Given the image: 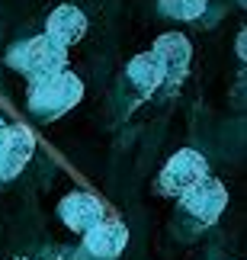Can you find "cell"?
Instances as JSON below:
<instances>
[{
  "label": "cell",
  "mask_w": 247,
  "mask_h": 260,
  "mask_svg": "<svg viewBox=\"0 0 247 260\" xmlns=\"http://www.w3.org/2000/svg\"><path fill=\"white\" fill-rule=\"evenodd\" d=\"M58 215L74 232H90L96 222H103V203L93 193H67L58 206Z\"/></svg>",
  "instance_id": "52a82bcc"
},
{
  "label": "cell",
  "mask_w": 247,
  "mask_h": 260,
  "mask_svg": "<svg viewBox=\"0 0 247 260\" xmlns=\"http://www.w3.org/2000/svg\"><path fill=\"white\" fill-rule=\"evenodd\" d=\"M205 177H209L205 157L199 151H193V148H183V151H177L161 171V189H167V193H173V196H183L186 189L202 183Z\"/></svg>",
  "instance_id": "3957f363"
},
{
  "label": "cell",
  "mask_w": 247,
  "mask_h": 260,
  "mask_svg": "<svg viewBox=\"0 0 247 260\" xmlns=\"http://www.w3.org/2000/svg\"><path fill=\"white\" fill-rule=\"evenodd\" d=\"M87 32V16L84 10H77L74 4H61L52 10V16H48V26H45V36H52L58 45H74L81 42Z\"/></svg>",
  "instance_id": "9c48e42d"
},
{
  "label": "cell",
  "mask_w": 247,
  "mask_h": 260,
  "mask_svg": "<svg viewBox=\"0 0 247 260\" xmlns=\"http://www.w3.org/2000/svg\"><path fill=\"white\" fill-rule=\"evenodd\" d=\"M128 81H132L138 90H145V93L157 90L164 84V71H161V64H157V58L151 52L135 55L132 61H128Z\"/></svg>",
  "instance_id": "30bf717a"
},
{
  "label": "cell",
  "mask_w": 247,
  "mask_h": 260,
  "mask_svg": "<svg viewBox=\"0 0 247 260\" xmlns=\"http://www.w3.org/2000/svg\"><path fill=\"white\" fill-rule=\"evenodd\" d=\"M4 125H7V122H4V116H0V128H4Z\"/></svg>",
  "instance_id": "7c38bea8"
},
{
  "label": "cell",
  "mask_w": 247,
  "mask_h": 260,
  "mask_svg": "<svg viewBox=\"0 0 247 260\" xmlns=\"http://www.w3.org/2000/svg\"><path fill=\"white\" fill-rule=\"evenodd\" d=\"M84 244H87V251H90L93 257L110 260V257H119L125 251L128 232H125L122 222H116V218H103V222H96L90 232H87Z\"/></svg>",
  "instance_id": "ba28073f"
},
{
  "label": "cell",
  "mask_w": 247,
  "mask_h": 260,
  "mask_svg": "<svg viewBox=\"0 0 247 260\" xmlns=\"http://www.w3.org/2000/svg\"><path fill=\"white\" fill-rule=\"evenodd\" d=\"M19 260H23V257H19Z\"/></svg>",
  "instance_id": "4fadbf2b"
},
{
  "label": "cell",
  "mask_w": 247,
  "mask_h": 260,
  "mask_svg": "<svg viewBox=\"0 0 247 260\" xmlns=\"http://www.w3.org/2000/svg\"><path fill=\"white\" fill-rule=\"evenodd\" d=\"M64 64H67V48L58 45L52 36L26 39L23 45H16L13 52H10V68H16V71L29 74L32 81L64 71Z\"/></svg>",
  "instance_id": "7a4b0ae2"
},
{
  "label": "cell",
  "mask_w": 247,
  "mask_h": 260,
  "mask_svg": "<svg viewBox=\"0 0 247 260\" xmlns=\"http://www.w3.org/2000/svg\"><path fill=\"white\" fill-rule=\"evenodd\" d=\"M180 199H183V209L190 215H196L202 225H212L215 218L225 212V206H228V189H225L215 177H205L202 183L186 189Z\"/></svg>",
  "instance_id": "5b68a950"
},
{
  "label": "cell",
  "mask_w": 247,
  "mask_h": 260,
  "mask_svg": "<svg viewBox=\"0 0 247 260\" xmlns=\"http://www.w3.org/2000/svg\"><path fill=\"white\" fill-rule=\"evenodd\" d=\"M151 55L157 58V64H161L164 81L167 84H177V81H183V77H186V71H190L193 48H190V42H186V36L164 32V36H157Z\"/></svg>",
  "instance_id": "8992f818"
},
{
  "label": "cell",
  "mask_w": 247,
  "mask_h": 260,
  "mask_svg": "<svg viewBox=\"0 0 247 260\" xmlns=\"http://www.w3.org/2000/svg\"><path fill=\"white\" fill-rule=\"evenodd\" d=\"M209 0H161V10L173 19H196L202 16V10Z\"/></svg>",
  "instance_id": "8fae6325"
},
{
  "label": "cell",
  "mask_w": 247,
  "mask_h": 260,
  "mask_svg": "<svg viewBox=\"0 0 247 260\" xmlns=\"http://www.w3.org/2000/svg\"><path fill=\"white\" fill-rule=\"evenodd\" d=\"M81 96H84L81 77L71 71H58V74L32 81V87H29V109L39 119H58L81 103Z\"/></svg>",
  "instance_id": "6da1fadb"
},
{
  "label": "cell",
  "mask_w": 247,
  "mask_h": 260,
  "mask_svg": "<svg viewBox=\"0 0 247 260\" xmlns=\"http://www.w3.org/2000/svg\"><path fill=\"white\" fill-rule=\"evenodd\" d=\"M36 151V135L26 125H4L0 128V177L10 180L26 167Z\"/></svg>",
  "instance_id": "277c9868"
}]
</instances>
